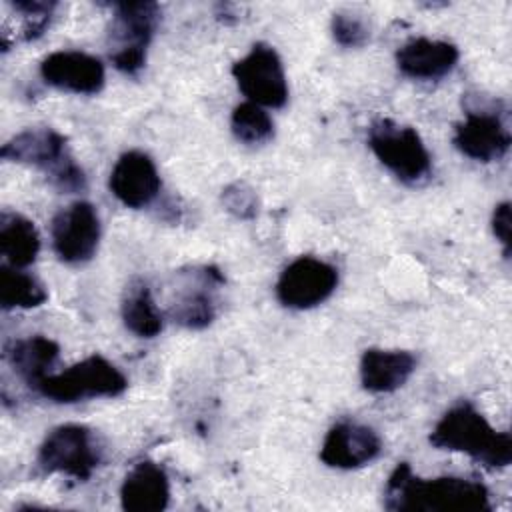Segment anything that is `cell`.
Masks as SVG:
<instances>
[{
  "label": "cell",
  "mask_w": 512,
  "mask_h": 512,
  "mask_svg": "<svg viewBox=\"0 0 512 512\" xmlns=\"http://www.w3.org/2000/svg\"><path fill=\"white\" fill-rule=\"evenodd\" d=\"M384 508L394 512H488V488L470 478L414 476L408 462H400L384 488Z\"/></svg>",
  "instance_id": "cell-1"
},
{
  "label": "cell",
  "mask_w": 512,
  "mask_h": 512,
  "mask_svg": "<svg viewBox=\"0 0 512 512\" xmlns=\"http://www.w3.org/2000/svg\"><path fill=\"white\" fill-rule=\"evenodd\" d=\"M430 444L440 450L464 452L486 468H506L512 462V438L496 432L470 404L452 406L434 426Z\"/></svg>",
  "instance_id": "cell-2"
},
{
  "label": "cell",
  "mask_w": 512,
  "mask_h": 512,
  "mask_svg": "<svg viewBox=\"0 0 512 512\" xmlns=\"http://www.w3.org/2000/svg\"><path fill=\"white\" fill-rule=\"evenodd\" d=\"M0 154L4 160L42 168L62 192H76L86 186L82 168L68 154L66 138L52 128H28L10 138Z\"/></svg>",
  "instance_id": "cell-3"
},
{
  "label": "cell",
  "mask_w": 512,
  "mask_h": 512,
  "mask_svg": "<svg viewBox=\"0 0 512 512\" xmlns=\"http://www.w3.org/2000/svg\"><path fill=\"white\" fill-rule=\"evenodd\" d=\"M126 388V376L100 354H92L58 374H48L36 386L42 396L60 404H72L100 396H118Z\"/></svg>",
  "instance_id": "cell-4"
},
{
  "label": "cell",
  "mask_w": 512,
  "mask_h": 512,
  "mask_svg": "<svg viewBox=\"0 0 512 512\" xmlns=\"http://www.w3.org/2000/svg\"><path fill=\"white\" fill-rule=\"evenodd\" d=\"M368 146L374 156L406 184H418L430 176V152L412 126L378 120L368 130Z\"/></svg>",
  "instance_id": "cell-5"
},
{
  "label": "cell",
  "mask_w": 512,
  "mask_h": 512,
  "mask_svg": "<svg viewBox=\"0 0 512 512\" xmlns=\"http://www.w3.org/2000/svg\"><path fill=\"white\" fill-rule=\"evenodd\" d=\"M160 8L154 2L114 4L110 28V60L126 74H136L146 62V48L154 34Z\"/></svg>",
  "instance_id": "cell-6"
},
{
  "label": "cell",
  "mask_w": 512,
  "mask_h": 512,
  "mask_svg": "<svg viewBox=\"0 0 512 512\" xmlns=\"http://www.w3.org/2000/svg\"><path fill=\"white\" fill-rule=\"evenodd\" d=\"M100 462V450L92 432L80 424L54 428L38 450V464L46 472H58L76 480H88Z\"/></svg>",
  "instance_id": "cell-7"
},
{
  "label": "cell",
  "mask_w": 512,
  "mask_h": 512,
  "mask_svg": "<svg viewBox=\"0 0 512 512\" xmlns=\"http://www.w3.org/2000/svg\"><path fill=\"white\" fill-rule=\"evenodd\" d=\"M232 76L248 96V102L280 108L288 100V84L280 56L268 44H254L252 50L232 64Z\"/></svg>",
  "instance_id": "cell-8"
},
{
  "label": "cell",
  "mask_w": 512,
  "mask_h": 512,
  "mask_svg": "<svg viewBox=\"0 0 512 512\" xmlns=\"http://www.w3.org/2000/svg\"><path fill=\"white\" fill-rule=\"evenodd\" d=\"M336 284L338 272L332 264L314 256H300L282 270L276 282V296L288 308L308 310L322 304Z\"/></svg>",
  "instance_id": "cell-9"
},
{
  "label": "cell",
  "mask_w": 512,
  "mask_h": 512,
  "mask_svg": "<svg viewBox=\"0 0 512 512\" xmlns=\"http://www.w3.org/2000/svg\"><path fill=\"white\" fill-rule=\"evenodd\" d=\"M100 242V218L90 202H72L52 220V244L62 262L90 260Z\"/></svg>",
  "instance_id": "cell-10"
},
{
  "label": "cell",
  "mask_w": 512,
  "mask_h": 512,
  "mask_svg": "<svg viewBox=\"0 0 512 512\" xmlns=\"http://www.w3.org/2000/svg\"><path fill=\"white\" fill-rule=\"evenodd\" d=\"M380 450L382 440L374 428L344 420L328 430L320 448V460L330 468L350 470L372 462Z\"/></svg>",
  "instance_id": "cell-11"
},
{
  "label": "cell",
  "mask_w": 512,
  "mask_h": 512,
  "mask_svg": "<svg viewBox=\"0 0 512 512\" xmlns=\"http://www.w3.org/2000/svg\"><path fill=\"white\" fill-rule=\"evenodd\" d=\"M46 84L72 94H96L104 86L102 62L80 50H56L40 64Z\"/></svg>",
  "instance_id": "cell-12"
},
{
  "label": "cell",
  "mask_w": 512,
  "mask_h": 512,
  "mask_svg": "<svg viewBox=\"0 0 512 512\" xmlns=\"http://www.w3.org/2000/svg\"><path fill=\"white\" fill-rule=\"evenodd\" d=\"M108 184L112 194L128 208L148 206L162 186L154 160L140 150L124 152L116 160Z\"/></svg>",
  "instance_id": "cell-13"
},
{
  "label": "cell",
  "mask_w": 512,
  "mask_h": 512,
  "mask_svg": "<svg viewBox=\"0 0 512 512\" xmlns=\"http://www.w3.org/2000/svg\"><path fill=\"white\" fill-rule=\"evenodd\" d=\"M452 140L464 156L478 162L498 160L510 148V132L504 122L492 112L478 110H470L466 118L456 124Z\"/></svg>",
  "instance_id": "cell-14"
},
{
  "label": "cell",
  "mask_w": 512,
  "mask_h": 512,
  "mask_svg": "<svg viewBox=\"0 0 512 512\" xmlns=\"http://www.w3.org/2000/svg\"><path fill=\"white\" fill-rule=\"evenodd\" d=\"M122 508L128 512H160L170 500V482L162 466L142 460L128 470L120 488Z\"/></svg>",
  "instance_id": "cell-15"
},
{
  "label": "cell",
  "mask_w": 512,
  "mask_h": 512,
  "mask_svg": "<svg viewBox=\"0 0 512 512\" xmlns=\"http://www.w3.org/2000/svg\"><path fill=\"white\" fill-rule=\"evenodd\" d=\"M458 48L446 40L412 38L396 52L398 70L410 78L432 80L448 74L458 62Z\"/></svg>",
  "instance_id": "cell-16"
},
{
  "label": "cell",
  "mask_w": 512,
  "mask_h": 512,
  "mask_svg": "<svg viewBox=\"0 0 512 512\" xmlns=\"http://www.w3.org/2000/svg\"><path fill=\"white\" fill-rule=\"evenodd\" d=\"M416 368V358L406 350L368 348L360 360V382L368 392H394L406 384Z\"/></svg>",
  "instance_id": "cell-17"
},
{
  "label": "cell",
  "mask_w": 512,
  "mask_h": 512,
  "mask_svg": "<svg viewBox=\"0 0 512 512\" xmlns=\"http://www.w3.org/2000/svg\"><path fill=\"white\" fill-rule=\"evenodd\" d=\"M60 348L54 340L36 334L22 340H14L6 348V358L16 374L30 386H38L56 364Z\"/></svg>",
  "instance_id": "cell-18"
},
{
  "label": "cell",
  "mask_w": 512,
  "mask_h": 512,
  "mask_svg": "<svg viewBox=\"0 0 512 512\" xmlns=\"http://www.w3.org/2000/svg\"><path fill=\"white\" fill-rule=\"evenodd\" d=\"M40 250V236L32 220L2 212L0 216V252L4 260L14 268L30 266Z\"/></svg>",
  "instance_id": "cell-19"
},
{
  "label": "cell",
  "mask_w": 512,
  "mask_h": 512,
  "mask_svg": "<svg viewBox=\"0 0 512 512\" xmlns=\"http://www.w3.org/2000/svg\"><path fill=\"white\" fill-rule=\"evenodd\" d=\"M220 274L216 270H204L192 286H188L190 290L180 294L176 298V302L170 306V316L174 318V322L186 326V328H204L208 326L214 316H216V304L212 298L210 288L214 286V282H220Z\"/></svg>",
  "instance_id": "cell-20"
},
{
  "label": "cell",
  "mask_w": 512,
  "mask_h": 512,
  "mask_svg": "<svg viewBox=\"0 0 512 512\" xmlns=\"http://www.w3.org/2000/svg\"><path fill=\"white\" fill-rule=\"evenodd\" d=\"M122 320L140 338H154L162 330V314L144 282H132L122 300Z\"/></svg>",
  "instance_id": "cell-21"
},
{
  "label": "cell",
  "mask_w": 512,
  "mask_h": 512,
  "mask_svg": "<svg viewBox=\"0 0 512 512\" xmlns=\"http://www.w3.org/2000/svg\"><path fill=\"white\" fill-rule=\"evenodd\" d=\"M48 298L46 288L30 274L10 264L0 266V306L12 308H36Z\"/></svg>",
  "instance_id": "cell-22"
},
{
  "label": "cell",
  "mask_w": 512,
  "mask_h": 512,
  "mask_svg": "<svg viewBox=\"0 0 512 512\" xmlns=\"http://www.w3.org/2000/svg\"><path fill=\"white\" fill-rule=\"evenodd\" d=\"M230 126L234 136L244 144H262L274 136V122L258 104L242 102L234 108Z\"/></svg>",
  "instance_id": "cell-23"
},
{
  "label": "cell",
  "mask_w": 512,
  "mask_h": 512,
  "mask_svg": "<svg viewBox=\"0 0 512 512\" xmlns=\"http://www.w3.org/2000/svg\"><path fill=\"white\" fill-rule=\"evenodd\" d=\"M332 34H334L338 44L352 46V48L362 46L368 40V36H370L366 22L360 16L350 14V12L334 14V18H332Z\"/></svg>",
  "instance_id": "cell-24"
},
{
  "label": "cell",
  "mask_w": 512,
  "mask_h": 512,
  "mask_svg": "<svg viewBox=\"0 0 512 512\" xmlns=\"http://www.w3.org/2000/svg\"><path fill=\"white\" fill-rule=\"evenodd\" d=\"M222 200H224L226 208L232 214H236L238 218H250L256 212V196L242 182H236V184L228 186L222 194Z\"/></svg>",
  "instance_id": "cell-25"
},
{
  "label": "cell",
  "mask_w": 512,
  "mask_h": 512,
  "mask_svg": "<svg viewBox=\"0 0 512 512\" xmlns=\"http://www.w3.org/2000/svg\"><path fill=\"white\" fill-rule=\"evenodd\" d=\"M492 230L504 246V254H510V204L502 202L496 206L492 216Z\"/></svg>",
  "instance_id": "cell-26"
}]
</instances>
